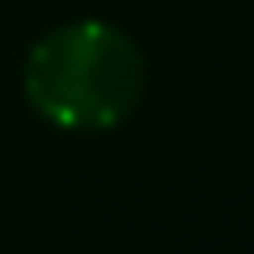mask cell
<instances>
[{
	"label": "cell",
	"mask_w": 254,
	"mask_h": 254,
	"mask_svg": "<svg viewBox=\"0 0 254 254\" xmlns=\"http://www.w3.org/2000/svg\"><path fill=\"white\" fill-rule=\"evenodd\" d=\"M144 89L136 43L102 21H76L30 51L26 93L43 119L72 131L115 127L131 115Z\"/></svg>",
	"instance_id": "obj_1"
}]
</instances>
